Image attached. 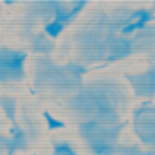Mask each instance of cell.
<instances>
[{
	"mask_svg": "<svg viewBox=\"0 0 155 155\" xmlns=\"http://www.w3.org/2000/svg\"><path fill=\"white\" fill-rule=\"evenodd\" d=\"M62 29V26L59 25L58 23H53V24H49L48 26L46 27V30L48 33H50L51 35H57Z\"/></svg>",
	"mask_w": 155,
	"mask_h": 155,
	"instance_id": "1",
	"label": "cell"
}]
</instances>
